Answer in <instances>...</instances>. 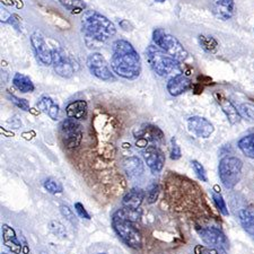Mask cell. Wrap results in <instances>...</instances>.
Wrapping results in <instances>:
<instances>
[{"label":"cell","mask_w":254,"mask_h":254,"mask_svg":"<svg viewBox=\"0 0 254 254\" xmlns=\"http://www.w3.org/2000/svg\"><path fill=\"white\" fill-rule=\"evenodd\" d=\"M111 68L121 78L134 80L141 73V58L134 47L127 40H117L112 46Z\"/></svg>","instance_id":"obj_1"},{"label":"cell","mask_w":254,"mask_h":254,"mask_svg":"<svg viewBox=\"0 0 254 254\" xmlns=\"http://www.w3.org/2000/svg\"><path fill=\"white\" fill-rule=\"evenodd\" d=\"M81 31L86 39L104 43L116 35V25L104 15L95 10L86 11L81 18Z\"/></svg>","instance_id":"obj_2"},{"label":"cell","mask_w":254,"mask_h":254,"mask_svg":"<svg viewBox=\"0 0 254 254\" xmlns=\"http://www.w3.org/2000/svg\"><path fill=\"white\" fill-rule=\"evenodd\" d=\"M146 57L153 71L161 77L169 76L172 72L180 70L181 68L180 61L162 50L156 44H151L147 48Z\"/></svg>","instance_id":"obj_3"},{"label":"cell","mask_w":254,"mask_h":254,"mask_svg":"<svg viewBox=\"0 0 254 254\" xmlns=\"http://www.w3.org/2000/svg\"><path fill=\"white\" fill-rule=\"evenodd\" d=\"M153 41L154 44H156L157 47L161 48L166 53H169L170 56L180 61V63H183V61L189 58V53H188L187 49L183 47V44L174 35L164 32L161 28H156L153 32Z\"/></svg>","instance_id":"obj_4"},{"label":"cell","mask_w":254,"mask_h":254,"mask_svg":"<svg viewBox=\"0 0 254 254\" xmlns=\"http://www.w3.org/2000/svg\"><path fill=\"white\" fill-rule=\"evenodd\" d=\"M242 169H243V162L234 156L224 157L219 162V179L226 189H233L240 182Z\"/></svg>","instance_id":"obj_5"},{"label":"cell","mask_w":254,"mask_h":254,"mask_svg":"<svg viewBox=\"0 0 254 254\" xmlns=\"http://www.w3.org/2000/svg\"><path fill=\"white\" fill-rule=\"evenodd\" d=\"M60 134L63 142L68 148H76L83 140V126L73 119H65L60 126Z\"/></svg>","instance_id":"obj_6"},{"label":"cell","mask_w":254,"mask_h":254,"mask_svg":"<svg viewBox=\"0 0 254 254\" xmlns=\"http://www.w3.org/2000/svg\"><path fill=\"white\" fill-rule=\"evenodd\" d=\"M132 224L133 223L126 222V220L119 218L112 219L113 228L118 236L120 237L128 247L139 249L141 247V234Z\"/></svg>","instance_id":"obj_7"},{"label":"cell","mask_w":254,"mask_h":254,"mask_svg":"<svg viewBox=\"0 0 254 254\" xmlns=\"http://www.w3.org/2000/svg\"><path fill=\"white\" fill-rule=\"evenodd\" d=\"M87 67L93 76L104 81H114L116 76L110 69L108 61L103 55L98 52H93L87 58Z\"/></svg>","instance_id":"obj_8"},{"label":"cell","mask_w":254,"mask_h":254,"mask_svg":"<svg viewBox=\"0 0 254 254\" xmlns=\"http://www.w3.org/2000/svg\"><path fill=\"white\" fill-rule=\"evenodd\" d=\"M196 232L202 240L204 244L211 248L225 249L228 247V240L224 233L219 228L216 227H206V228H196Z\"/></svg>","instance_id":"obj_9"},{"label":"cell","mask_w":254,"mask_h":254,"mask_svg":"<svg viewBox=\"0 0 254 254\" xmlns=\"http://www.w3.org/2000/svg\"><path fill=\"white\" fill-rule=\"evenodd\" d=\"M52 65L55 71L64 78H70L75 73V67L70 59L65 56L64 52L58 50V49L52 50Z\"/></svg>","instance_id":"obj_10"},{"label":"cell","mask_w":254,"mask_h":254,"mask_svg":"<svg viewBox=\"0 0 254 254\" xmlns=\"http://www.w3.org/2000/svg\"><path fill=\"white\" fill-rule=\"evenodd\" d=\"M31 43L33 50L35 52V56L38 60L43 65L52 64V50L44 41L43 36L39 32L33 33L31 36Z\"/></svg>","instance_id":"obj_11"},{"label":"cell","mask_w":254,"mask_h":254,"mask_svg":"<svg viewBox=\"0 0 254 254\" xmlns=\"http://www.w3.org/2000/svg\"><path fill=\"white\" fill-rule=\"evenodd\" d=\"M188 129L199 138H209L214 132V125L208 119L194 116L188 119Z\"/></svg>","instance_id":"obj_12"},{"label":"cell","mask_w":254,"mask_h":254,"mask_svg":"<svg viewBox=\"0 0 254 254\" xmlns=\"http://www.w3.org/2000/svg\"><path fill=\"white\" fill-rule=\"evenodd\" d=\"M142 157L145 159L147 166L154 172L159 173L165 164V155L157 146H148L142 151Z\"/></svg>","instance_id":"obj_13"},{"label":"cell","mask_w":254,"mask_h":254,"mask_svg":"<svg viewBox=\"0 0 254 254\" xmlns=\"http://www.w3.org/2000/svg\"><path fill=\"white\" fill-rule=\"evenodd\" d=\"M212 15L217 19L228 20L235 13L234 0H209Z\"/></svg>","instance_id":"obj_14"},{"label":"cell","mask_w":254,"mask_h":254,"mask_svg":"<svg viewBox=\"0 0 254 254\" xmlns=\"http://www.w3.org/2000/svg\"><path fill=\"white\" fill-rule=\"evenodd\" d=\"M191 87V80L183 73H178L167 81L166 88L171 96H180Z\"/></svg>","instance_id":"obj_15"},{"label":"cell","mask_w":254,"mask_h":254,"mask_svg":"<svg viewBox=\"0 0 254 254\" xmlns=\"http://www.w3.org/2000/svg\"><path fill=\"white\" fill-rule=\"evenodd\" d=\"M138 138L137 143L141 145V147L145 146L147 148V143L149 141H158L163 138V132L159 130L157 127L155 126H143L142 128L138 131V134H136Z\"/></svg>","instance_id":"obj_16"},{"label":"cell","mask_w":254,"mask_h":254,"mask_svg":"<svg viewBox=\"0 0 254 254\" xmlns=\"http://www.w3.org/2000/svg\"><path fill=\"white\" fill-rule=\"evenodd\" d=\"M216 98L219 106L222 108L224 114L226 116L229 124L231 125L239 124L242 117L240 114V111L237 110V108H235L234 104H233L229 100H227L226 97H224L223 95H216Z\"/></svg>","instance_id":"obj_17"},{"label":"cell","mask_w":254,"mask_h":254,"mask_svg":"<svg viewBox=\"0 0 254 254\" xmlns=\"http://www.w3.org/2000/svg\"><path fill=\"white\" fill-rule=\"evenodd\" d=\"M88 113V104L84 100H77L69 103L65 108V114L73 120H85Z\"/></svg>","instance_id":"obj_18"},{"label":"cell","mask_w":254,"mask_h":254,"mask_svg":"<svg viewBox=\"0 0 254 254\" xmlns=\"http://www.w3.org/2000/svg\"><path fill=\"white\" fill-rule=\"evenodd\" d=\"M146 198V192L141 188H133L130 191L127 192L124 199H122V204L126 208L131 209H139Z\"/></svg>","instance_id":"obj_19"},{"label":"cell","mask_w":254,"mask_h":254,"mask_svg":"<svg viewBox=\"0 0 254 254\" xmlns=\"http://www.w3.org/2000/svg\"><path fill=\"white\" fill-rule=\"evenodd\" d=\"M36 106H38L41 112L48 114L53 121L58 120L59 114H60V108L58 104L55 103V101H53L50 96H47V95L41 96Z\"/></svg>","instance_id":"obj_20"},{"label":"cell","mask_w":254,"mask_h":254,"mask_svg":"<svg viewBox=\"0 0 254 254\" xmlns=\"http://www.w3.org/2000/svg\"><path fill=\"white\" fill-rule=\"evenodd\" d=\"M2 240L10 252L19 254L20 251H22V244H20L19 240L16 236L15 231L8 226V225H3L2 226Z\"/></svg>","instance_id":"obj_21"},{"label":"cell","mask_w":254,"mask_h":254,"mask_svg":"<svg viewBox=\"0 0 254 254\" xmlns=\"http://www.w3.org/2000/svg\"><path fill=\"white\" fill-rule=\"evenodd\" d=\"M242 227L254 240V210L243 209L239 214Z\"/></svg>","instance_id":"obj_22"},{"label":"cell","mask_w":254,"mask_h":254,"mask_svg":"<svg viewBox=\"0 0 254 254\" xmlns=\"http://www.w3.org/2000/svg\"><path fill=\"white\" fill-rule=\"evenodd\" d=\"M13 84L16 88L22 93H32L34 92L35 86L33 84L32 79L26 75L16 72L13 77Z\"/></svg>","instance_id":"obj_23"},{"label":"cell","mask_w":254,"mask_h":254,"mask_svg":"<svg viewBox=\"0 0 254 254\" xmlns=\"http://www.w3.org/2000/svg\"><path fill=\"white\" fill-rule=\"evenodd\" d=\"M113 218H119L130 223H136L141 218V210L140 209H131L124 207L117 210L116 214L113 215Z\"/></svg>","instance_id":"obj_24"},{"label":"cell","mask_w":254,"mask_h":254,"mask_svg":"<svg viewBox=\"0 0 254 254\" xmlns=\"http://www.w3.org/2000/svg\"><path fill=\"white\" fill-rule=\"evenodd\" d=\"M237 146L245 156L254 159V133H250L241 138Z\"/></svg>","instance_id":"obj_25"},{"label":"cell","mask_w":254,"mask_h":254,"mask_svg":"<svg viewBox=\"0 0 254 254\" xmlns=\"http://www.w3.org/2000/svg\"><path fill=\"white\" fill-rule=\"evenodd\" d=\"M125 170L129 176H138L143 172L142 163L137 157H130L125 161Z\"/></svg>","instance_id":"obj_26"},{"label":"cell","mask_w":254,"mask_h":254,"mask_svg":"<svg viewBox=\"0 0 254 254\" xmlns=\"http://www.w3.org/2000/svg\"><path fill=\"white\" fill-rule=\"evenodd\" d=\"M198 41H199V46L208 53H216L219 48L218 41H217L214 36L199 35Z\"/></svg>","instance_id":"obj_27"},{"label":"cell","mask_w":254,"mask_h":254,"mask_svg":"<svg viewBox=\"0 0 254 254\" xmlns=\"http://www.w3.org/2000/svg\"><path fill=\"white\" fill-rule=\"evenodd\" d=\"M60 2V5L64 7L65 9H68L69 11H71L73 14H78L84 11L86 9V2L83 1V0H58Z\"/></svg>","instance_id":"obj_28"},{"label":"cell","mask_w":254,"mask_h":254,"mask_svg":"<svg viewBox=\"0 0 254 254\" xmlns=\"http://www.w3.org/2000/svg\"><path fill=\"white\" fill-rule=\"evenodd\" d=\"M44 189H46L49 193L51 194H57V193H61L64 191V188L61 186V183L59 181H57L55 179H47L43 183Z\"/></svg>","instance_id":"obj_29"},{"label":"cell","mask_w":254,"mask_h":254,"mask_svg":"<svg viewBox=\"0 0 254 254\" xmlns=\"http://www.w3.org/2000/svg\"><path fill=\"white\" fill-rule=\"evenodd\" d=\"M212 195V200H214V202L216 204V207L218 210L222 212V214L224 216H228L229 215V211L227 209V206H226V202H225V200L223 198V195L219 193V192H212L211 193Z\"/></svg>","instance_id":"obj_30"},{"label":"cell","mask_w":254,"mask_h":254,"mask_svg":"<svg viewBox=\"0 0 254 254\" xmlns=\"http://www.w3.org/2000/svg\"><path fill=\"white\" fill-rule=\"evenodd\" d=\"M239 111L242 118L249 121H254V105L251 103H242L239 106Z\"/></svg>","instance_id":"obj_31"},{"label":"cell","mask_w":254,"mask_h":254,"mask_svg":"<svg viewBox=\"0 0 254 254\" xmlns=\"http://www.w3.org/2000/svg\"><path fill=\"white\" fill-rule=\"evenodd\" d=\"M159 195V187L156 183H151L150 186L147 189V193H146V198H147V202L148 203H154L156 202V200L158 199Z\"/></svg>","instance_id":"obj_32"},{"label":"cell","mask_w":254,"mask_h":254,"mask_svg":"<svg viewBox=\"0 0 254 254\" xmlns=\"http://www.w3.org/2000/svg\"><path fill=\"white\" fill-rule=\"evenodd\" d=\"M192 167H193V171L195 175L198 176V179L202 182H208V178H207V172L206 169H204L203 165L201 163H199L198 161H192Z\"/></svg>","instance_id":"obj_33"},{"label":"cell","mask_w":254,"mask_h":254,"mask_svg":"<svg viewBox=\"0 0 254 254\" xmlns=\"http://www.w3.org/2000/svg\"><path fill=\"white\" fill-rule=\"evenodd\" d=\"M10 101L23 111H30V103L25 98H19L15 95H10Z\"/></svg>","instance_id":"obj_34"},{"label":"cell","mask_w":254,"mask_h":254,"mask_svg":"<svg viewBox=\"0 0 254 254\" xmlns=\"http://www.w3.org/2000/svg\"><path fill=\"white\" fill-rule=\"evenodd\" d=\"M181 156H182L181 148H180L178 142H176V139L172 138V140H171V159H173V161H178V159L181 158Z\"/></svg>","instance_id":"obj_35"},{"label":"cell","mask_w":254,"mask_h":254,"mask_svg":"<svg viewBox=\"0 0 254 254\" xmlns=\"http://www.w3.org/2000/svg\"><path fill=\"white\" fill-rule=\"evenodd\" d=\"M75 210H76L77 214H78L80 218H84V219H87V220L91 219V215L88 214L87 210H86L83 203L76 202L75 203Z\"/></svg>","instance_id":"obj_36"},{"label":"cell","mask_w":254,"mask_h":254,"mask_svg":"<svg viewBox=\"0 0 254 254\" xmlns=\"http://www.w3.org/2000/svg\"><path fill=\"white\" fill-rule=\"evenodd\" d=\"M61 212H63V215L68 220H70L71 223H73V224L76 223V217H75V215H73V212L71 211V209L69 208L68 206H63V207H61Z\"/></svg>","instance_id":"obj_37"},{"label":"cell","mask_w":254,"mask_h":254,"mask_svg":"<svg viewBox=\"0 0 254 254\" xmlns=\"http://www.w3.org/2000/svg\"><path fill=\"white\" fill-rule=\"evenodd\" d=\"M154 1H155V2H161V3H162V2H165L166 0H154Z\"/></svg>","instance_id":"obj_38"},{"label":"cell","mask_w":254,"mask_h":254,"mask_svg":"<svg viewBox=\"0 0 254 254\" xmlns=\"http://www.w3.org/2000/svg\"><path fill=\"white\" fill-rule=\"evenodd\" d=\"M98 254H108V253H98Z\"/></svg>","instance_id":"obj_39"}]
</instances>
